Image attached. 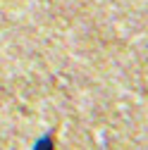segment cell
I'll use <instances>...</instances> for the list:
<instances>
[{
  "label": "cell",
  "instance_id": "6da1fadb",
  "mask_svg": "<svg viewBox=\"0 0 148 150\" xmlns=\"http://www.w3.org/2000/svg\"><path fill=\"white\" fill-rule=\"evenodd\" d=\"M33 150H55V143L50 136H41L38 141L33 143Z\"/></svg>",
  "mask_w": 148,
  "mask_h": 150
}]
</instances>
